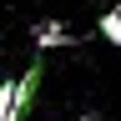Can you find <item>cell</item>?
Returning <instances> with one entry per match:
<instances>
[{"label":"cell","mask_w":121,"mask_h":121,"mask_svg":"<svg viewBox=\"0 0 121 121\" xmlns=\"http://www.w3.org/2000/svg\"><path fill=\"white\" fill-rule=\"evenodd\" d=\"M30 35H35L40 51H66V45H76V35H71L60 20H35V30H30Z\"/></svg>","instance_id":"2"},{"label":"cell","mask_w":121,"mask_h":121,"mask_svg":"<svg viewBox=\"0 0 121 121\" xmlns=\"http://www.w3.org/2000/svg\"><path fill=\"white\" fill-rule=\"evenodd\" d=\"M40 76H45V60H30L25 76L0 81V121H25V116H30L35 91H40Z\"/></svg>","instance_id":"1"},{"label":"cell","mask_w":121,"mask_h":121,"mask_svg":"<svg viewBox=\"0 0 121 121\" xmlns=\"http://www.w3.org/2000/svg\"><path fill=\"white\" fill-rule=\"evenodd\" d=\"M96 30H101L106 45H121V10H106L101 20H96Z\"/></svg>","instance_id":"3"}]
</instances>
